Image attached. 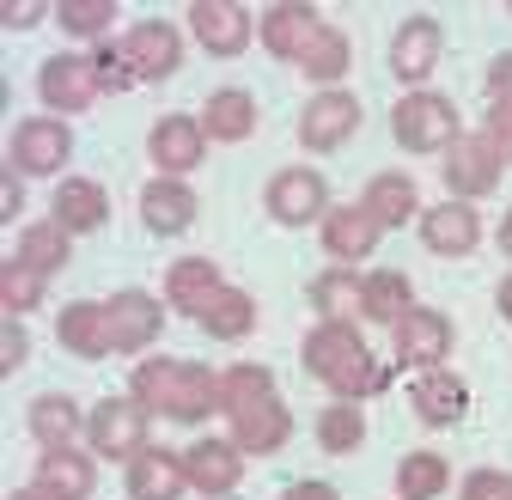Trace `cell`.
Wrapping results in <instances>:
<instances>
[{
    "mask_svg": "<svg viewBox=\"0 0 512 500\" xmlns=\"http://www.w3.org/2000/svg\"><path fill=\"white\" fill-rule=\"evenodd\" d=\"M128 397H141L165 421H189V427H196V421L220 415V372L202 366V360H171V354H159V360H141L135 366Z\"/></svg>",
    "mask_w": 512,
    "mask_h": 500,
    "instance_id": "6da1fadb",
    "label": "cell"
},
{
    "mask_svg": "<svg viewBox=\"0 0 512 500\" xmlns=\"http://www.w3.org/2000/svg\"><path fill=\"white\" fill-rule=\"evenodd\" d=\"M391 135H397V147L403 153H415V159H427V153H452V141H464V116H458V104L445 98V92H403L397 98V110H391Z\"/></svg>",
    "mask_w": 512,
    "mask_h": 500,
    "instance_id": "7a4b0ae2",
    "label": "cell"
},
{
    "mask_svg": "<svg viewBox=\"0 0 512 500\" xmlns=\"http://www.w3.org/2000/svg\"><path fill=\"white\" fill-rule=\"evenodd\" d=\"M153 409L141 397H104L86 409V452L98 458H116V464H135L153 440Z\"/></svg>",
    "mask_w": 512,
    "mask_h": 500,
    "instance_id": "3957f363",
    "label": "cell"
},
{
    "mask_svg": "<svg viewBox=\"0 0 512 500\" xmlns=\"http://www.w3.org/2000/svg\"><path fill=\"white\" fill-rule=\"evenodd\" d=\"M263 208L275 226L299 232V226H324V214L336 208L330 202V177L324 171H311V165H281L269 177V190H263Z\"/></svg>",
    "mask_w": 512,
    "mask_h": 500,
    "instance_id": "277c9868",
    "label": "cell"
},
{
    "mask_svg": "<svg viewBox=\"0 0 512 500\" xmlns=\"http://www.w3.org/2000/svg\"><path fill=\"white\" fill-rule=\"evenodd\" d=\"M37 98H43V110H49V116H61V122H68V116H86V110L104 98L92 55L61 49V55L37 61Z\"/></svg>",
    "mask_w": 512,
    "mask_h": 500,
    "instance_id": "5b68a950",
    "label": "cell"
},
{
    "mask_svg": "<svg viewBox=\"0 0 512 500\" xmlns=\"http://www.w3.org/2000/svg\"><path fill=\"white\" fill-rule=\"evenodd\" d=\"M74 159V129L61 116H25L7 141V171L19 177H55Z\"/></svg>",
    "mask_w": 512,
    "mask_h": 500,
    "instance_id": "8992f818",
    "label": "cell"
},
{
    "mask_svg": "<svg viewBox=\"0 0 512 500\" xmlns=\"http://www.w3.org/2000/svg\"><path fill=\"white\" fill-rule=\"evenodd\" d=\"M110 311V348L128 360V354H147L159 336H165V299L147 293V287H122L104 299Z\"/></svg>",
    "mask_w": 512,
    "mask_h": 500,
    "instance_id": "52a82bcc",
    "label": "cell"
},
{
    "mask_svg": "<svg viewBox=\"0 0 512 500\" xmlns=\"http://www.w3.org/2000/svg\"><path fill=\"white\" fill-rule=\"evenodd\" d=\"M452 348H458V330H452V318H445V311H433V305H415L409 318L391 330V354H397V366H409V372L445 366V360H452Z\"/></svg>",
    "mask_w": 512,
    "mask_h": 500,
    "instance_id": "ba28073f",
    "label": "cell"
},
{
    "mask_svg": "<svg viewBox=\"0 0 512 500\" xmlns=\"http://www.w3.org/2000/svg\"><path fill=\"white\" fill-rule=\"evenodd\" d=\"M360 116H366V110H360L354 92H342V86H336V92H317V98L299 110V147H305V153H342V147L360 135Z\"/></svg>",
    "mask_w": 512,
    "mask_h": 500,
    "instance_id": "9c48e42d",
    "label": "cell"
},
{
    "mask_svg": "<svg viewBox=\"0 0 512 500\" xmlns=\"http://www.w3.org/2000/svg\"><path fill=\"white\" fill-rule=\"evenodd\" d=\"M226 421H232L226 440H232L244 458H275V452L293 440V409L281 403V391H269V397H256V403L232 409Z\"/></svg>",
    "mask_w": 512,
    "mask_h": 500,
    "instance_id": "30bf717a",
    "label": "cell"
},
{
    "mask_svg": "<svg viewBox=\"0 0 512 500\" xmlns=\"http://www.w3.org/2000/svg\"><path fill=\"white\" fill-rule=\"evenodd\" d=\"M189 31H196V43L214 61H238L256 37V13L238 7V0H196V7H189Z\"/></svg>",
    "mask_w": 512,
    "mask_h": 500,
    "instance_id": "8fae6325",
    "label": "cell"
},
{
    "mask_svg": "<svg viewBox=\"0 0 512 500\" xmlns=\"http://www.w3.org/2000/svg\"><path fill=\"white\" fill-rule=\"evenodd\" d=\"M500 153L482 141V135H464V141H452V153H445V165H439V177H445V190H452V202H482V196H494L500 190Z\"/></svg>",
    "mask_w": 512,
    "mask_h": 500,
    "instance_id": "7c38bea8",
    "label": "cell"
},
{
    "mask_svg": "<svg viewBox=\"0 0 512 500\" xmlns=\"http://www.w3.org/2000/svg\"><path fill=\"white\" fill-rule=\"evenodd\" d=\"M116 43H122V55H128V61H135L141 86L171 80V74L183 68V31H177L171 19H141V25H128Z\"/></svg>",
    "mask_w": 512,
    "mask_h": 500,
    "instance_id": "4fadbf2b",
    "label": "cell"
},
{
    "mask_svg": "<svg viewBox=\"0 0 512 500\" xmlns=\"http://www.w3.org/2000/svg\"><path fill=\"white\" fill-rule=\"evenodd\" d=\"M439 49H445L439 19H433V13H409V19L391 31V74H397V86L421 92V80L439 68Z\"/></svg>",
    "mask_w": 512,
    "mask_h": 500,
    "instance_id": "5bb4252c",
    "label": "cell"
},
{
    "mask_svg": "<svg viewBox=\"0 0 512 500\" xmlns=\"http://www.w3.org/2000/svg\"><path fill=\"white\" fill-rule=\"evenodd\" d=\"M147 159L159 165V177H189L208 159V135H202V116H159L147 129Z\"/></svg>",
    "mask_w": 512,
    "mask_h": 500,
    "instance_id": "9a60e30c",
    "label": "cell"
},
{
    "mask_svg": "<svg viewBox=\"0 0 512 500\" xmlns=\"http://www.w3.org/2000/svg\"><path fill=\"white\" fill-rule=\"evenodd\" d=\"M256 37H263V49L275 61H305V49L324 37V19H317V7H305V0H275V7L256 19Z\"/></svg>",
    "mask_w": 512,
    "mask_h": 500,
    "instance_id": "2e32d148",
    "label": "cell"
},
{
    "mask_svg": "<svg viewBox=\"0 0 512 500\" xmlns=\"http://www.w3.org/2000/svg\"><path fill=\"white\" fill-rule=\"evenodd\" d=\"M409 409L427 427H458L470 415V385L458 379L452 366H433V372H409Z\"/></svg>",
    "mask_w": 512,
    "mask_h": 500,
    "instance_id": "e0dca14e",
    "label": "cell"
},
{
    "mask_svg": "<svg viewBox=\"0 0 512 500\" xmlns=\"http://www.w3.org/2000/svg\"><path fill=\"white\" fill-rule=\"evenodd\" d=\"M183 476H189V488H196L202 500H226L238 482H244V452L232 446V440H196L183 452Z\"/></svg>",
    "mask_w": 512,
    "mask_h": 500,
    "instance_id": "ac0fdd59",
    "label": "cell"
},
{
    "mask_svg": "<svg viewBox=\"0 0 512 500\" xmlns=\"http://www.w3.org/2000/svg\"><path fill=\"white\" fill-rule=\"evenodd\" d=\"M55 342L68 348L74 360H110V311L98 299H68L55 311Z\"/></svg>",
    "mask_w": 512,
    "mask_h": 500,
    "instance_id": "d6986e66",
    "label": "cell"
},
{
    "mask_svg": "<svg viewBox=\"0 0 512 500\" xmlns=\"http://www.w3.org/2000/svg\"><path fill=\"white\" fill-rule=\"evenodd\" d=\"M317 232H324V250H330V263H336V269H360L372 250H378V238H384V232H378V220H372L360 202L330 208Z\"/></svg>",
    "mask_w": 512,
    "mask_h": 500,
    "instance_id": "ffe728a7",
    "label": "cell"
},
{
    "mask_svg": "<svg viewBox=\"0 0 512 500\" xmlns=\"http://www.w3.org/2000/svg\"><path fill=\"white\" fill-rule=\"evenodd\" d=\"M421 244L433 257H470L482 244V214L470 202H439V208H421Z\"/></svg>",
    "mask_w": 512,
    "mask_h": 500,
    "instance_id": "44dd1931",
    "label": "cell"
},
{
    "mask_svg": "<svg viewBox=\"0 0 512 500\" xmlns=\"http://www.w3.org/2000/svg\"><path fill=\"white\" fill-rule=\"evenodd\" d=\"M37 488L55 500H92L98 494V452L80 446H49L37 458Z\"/></svg>",
    "mask_w": 512,
    "mask_h": 500,
    "instance_id": "7402d4cb",
    "label": "cell"
},
{
    "mask_svg": "<svg viewBox=\"0 0 512 500\" xmlns=\"http://www.w3.org/2000/svg\"><path fill=\"white\" fill-rule=\"evenodd\" d=\"M49 220L61 232L86 238V232H98L110 220V190H104V183H92V177H61L55 183V202H49Z\"/></svg>",
    "mask_w": 512,
    "mask_h": 500,
    "instance_id": "603a6c76",
    "label": "cell"
},
{
    "mask_svg": "<svg viewBox=\"0 0 512 500\" xmlns=\"http://www.w3.org/2000/svg\"><path fill=\"white\" fill-rule=\"evenodd\" d=\"M196 214H202V202H196V190H189L183 177H153L147 190H141V220L159 238L189 232V226H196Z\"/></svg>",
    "mask_w": 512,
    "mask_h": 500,
    "instance_id": "cb8c5ba5",
    "label": "cell"
},
{
    "mask_svg": "<svg viewBox=\"0 0 512 500\" xmlns=\"http://www.w3.org/2000/svg\"><path fill=\"white\" fill-rule=\"evenodd\" d=\"M122 482H128V500H183L189 494L183 452H165V446H147L135 464L122 470Z\"/></svg>",
    "mask_w": 512,
    "mask_h": 500,
    "instance_id": "d4e9b609",
    "label": "cell"
},
{
    "mask_svg": "<svg viewBox=\"0 0 512 500\" xmlns=\"http://www.w3.org/2000/svg\"><path fill=\"white\" fill-rule=\"evenodd\" d=\"M360 208H366V214L378 220V232L415 226V214H421L415 177H409V171H378V177H366V196H360Z\"/></svg>",
    "mask_w": 512,
    "mask_h": 500,
    "instance_id": "484cf974",
    "label": "cell"
},
{
    "mask_svg": "<svg viewBox=\"0 0 512 500\" xmlns=\"http://www.w3.org/2000/svg\"><path fill=\"white\" fill-rule=\"evenodd\" d=\"M202 135H208V147H214V141H220V147L250 141V135H256V98H250L244 86L208 92V104H202Z\"/></svg>",
    "mask_w": 512,
    "mask_h": 500,
    "instance_id": "4316f807",
    "label": "cell"
},
{
    "mask_svg": "<svg viewBox=\"0 0 512 500\" xmlns=\"http://www.w3.org/2000/svg\"><path fill=\"white\" fill-rule=\"evenodd\" d=\"M25 427H31V440L49 452V446H80V433H86V409L74 397H61V391H43L31 397L25 409Z\"/></svg>",
    "mask_w": 512,
    "mask_h": 500,
    "instance_id": "83f0119b",
    "label": "cell"
},
{
    "mask_svg": "<svg viewBox=\"0 0 512 500\" xmlns=\"http://www.w3.org/2000/svg\"><path fill=\"white\" fill-rule=\"evenodd\" d=\"M354 354H366V342H360L354 324H311V336H305V348H299V360H305V372H311L317 385H330Z\"/></svg>",
    "mask_w": 512,
    "mask_h": 500,
    "instance_id": "f1b7e54d",
    "label": "cell"
},
{
    "mask_svg": "<svg viewBox=\"0 0 512 500\" xmlns=\"http://www.w3.org/2000/svg\"><path fill=\"white\" fill-rule=\"evenodd\" d=\"M220 287H226V281H220V263H208V257L165 263V305H171V311H189V318H202L208 299H214Z\"/></svg>",
    "mask_w": 512,
    "mask_h": 500,
    "instance_id": "f546056e",
    "label": "cell"
},
{
    "mask_svg": "<svg viewBox=\"0 0 512 500\" xmlns=\"http://www.w3.org/2000/svg\"><path fill=\"white\" fill-rule=\"evenodd\" d=\"M415 311V287L403 269H366V287H360V318L366 324H403Z\"/></svg>",
    "mask_w": 512,
    "mask_h": 500,
    "instance_id": "4dcf8cb0",
    "label": "cell"
},
{
    "mask_svg": "<svg viewBox=\"0 0 512 500\" xmlns=\"http://www.w3.org/2000/svg\"><path fill=\"white\" fill-rule=\"evenodd\" d=\"M360 287H366V275L360 269H324L311 287H305V299H311V311H317V324H354L360 318Z\"/></svg>",
    "mask_w": 512,
    "mask_h": 500,
    "instance_id": "1f68e13d",
    "label": "cell"
},
{
    "mask_svg": "<svg viewBox=\"0 0 512 500\" xmlns=\"http://www.w3.org/2000/svg\"><path fill=\"white\" fill-rule=\"evenodd\" d=\"M19 263H31L37 275H61L74 263V232H61L55 220H31L25 232H19V250H13Z\"/></svg>",
    "mask_w": 512,
    "mask_h": 500,
    "instance_id": "d6a6232c",
    "label": "cell"
},
{
    "mask_svg": "<svg viewBox=\"0 0 512 500\" xmlns=\"http://www.w3.org/2000/svg\"><path fill=\"white\" fill-rule=\"evenodd\" d=\"M348 68H354V43H348V31H336V25H324V37H317V43L305 49V61H299V74H305L317 92H336Z\"/></svg>",
    "mask_w": 512,
    "mask_h": 500,
    "instance_id": "836d02e7",
    "label": "cell"
},
{
    "mask_svg": "<svg viewBox=\"0 0 512 500\" xmlns=\"http://www.w3.org/2000/svg\"><path fill=\"white\" fill-rule=\"evenodd\" d=\"M214 342H244L250 330H256V299L244 293V287H220L214 299H208V311L196 318Z\"/></svg>",
    "mask_w": 512,
    "mask_h": 500,
    "instance_id": "e575fe53",
    "label": "cell"
},
{
    "mask_svg": "<svg viewBox=\"0 0 512 500\" xmlns=\"http://www.w3.org/2000/svg\"><path fill=\"white\" fill-rule=\"evenodd\" d=\"M384 385H391V360H378V354L366 348V354H354V360L336 372V379H330L324 391H330L336 403H372Z\"/></svg>",
    "mask_w": 512,
    "mask_h": 500,
    "instance_id": "d590c367",
    "label": "cell"
},
{
    "mask_svg": "<svg viewBox=\"0 0 512 500\" xmlns=\"http://www.w3.org/2000/svg\"><path fill=\"white\" fill-rule=\"evenodd\" d=\"M317 446H324L330 458H348L366 446V409L360 403H330L317 409Z\"/></svg>",
    "mask_w": 512,
    "mask_h": 500,
    "instance_id": "8d00e7d4",
    "label": "cell"
},
{
    "mask_svg": "<svg viewBox=\"0 0 512 500\" xmlns=\"http://www.w3.org/2000/svg\"><path fill=\"white\" fill-rule=\"evenodd\" d=\"M445 488H452V464L439 452H409L397 464V500H439Z\"/></svg>",
    "mask_w": 512,
    "mask_h": 500,
    "instance_id": "74e56055",
    "label": "cell"
},
{
    "mask_svg": "<svg viewBox=\"0 0 512 500\" xmlns=\"http://www.w3.org/2000/svg\"><path fill=\"white\" fill-rule=\"evenodd\" d=\"M43 287H49V275H37L31 263H19V257L0 263V311H7V318L37 311V305H43Z\"/></svg>",
    "mask_w": 512,
    "mask_h": 500,
    "instance_id": "f35d334b",
    "label": "cell"
},
{
    "mask_svg": "<svg viewBox=\"0 0 512 500\" xmlns=\"http://www.w3.org/2000/svg\"><path fill=\"white\" fill-rule=\"evenodd\" d=\"M269 391H275V372L256 366V360H238V366L220 372V409H226V415L244 409V403H256V397H269Z\"/></svg>",
    "mask_w": 512,
    "mask_h": 500,
    "instance_id": "ab89813d",
    "label": "cell"
},
{
    "mask_svg": "<svg viewBox=\"0 0 512 500\" xmlns=\"http://www.w3.org/2000/svg\"><path fill=\"white\" fill-rule=\"evenodd\" d=\"M110 19H122L116 0H61V7H55V25L68 37H104Z\"/></svg>",
    "mask_w": 512,
    "mask_h": 500,
    "instance_id": "60d3db41",
    "label": "cell"
},
{
    "mask_svg": "<svg viewBox=\"0 0 512 500\" xmlns=\"http://www.w3.org/2000/svg\"><path fill=\"white\" fill-rule=\"evenodd\" d=\"M92 68H98L104 98H122V92H135V86H141V74H135V61L122 55V43H98V49H92Z\"/></svg>",
    "mask_w": 512,
    "mask_h": 500,
    "instance_id": "b9f144b4",
    "label": "cell"
},
{
    "mask_svg": "<svg viewBox=\"0 0 512 500\" xmlns=\"http://www.w3.org/2000/svg\"><path fill=\"white\" fill-rule=\"evenodd\" d=\"M31 360V336H25V318H0V379H13V372Z\"/></svg>",
    "mask_w": 512,
    "mask_h": 500,
    "instance_id": "7bdbcfd3",
    "label": "cell"
},
{
    "mask_svg": "<svg viewBox=\"0 0 512 500\" xmlns=\"http://www.w3.org/2000/svg\"><path fill=\"white\" fill-rule=\"evenodd\" d=\"M476 135L500 153V165H512V110H506V104H488V122H482Z\"/></svg>",
    "mask_w": 512,
    "mask_h": 500,
    "instance_id": "ee69618b",
    "label": "cell"
},
{
    "mask_svg": "<svg viewBox=\"0 0 512 500\" xmlns=\"http://www.w3.org/2000/svg\"><path fill=\"white\" fill-rule=\"evenodd\" d=\"M488 104H506L512 110V49L494 55V68H488Z\"/></svg>",
    "mask_w": 512,
    "mask_h": 500,
    "instance_id": "f6af8a7d",
    "label": "cell"
},
{
    "mask_svg": "<svg viewBox=\"0 0 512 500\" xmlns=\"http://www.w3.org/2000/svg\"><path fill=\"white\" fill-rule=\"evenodd\" d=\"M500 488H506V476H500V470H470L458 500H500Z\"/></svg>",
    "mask_w": 512,
    "mask_h": 500,
    "instance_id": "bcb514c9",
    "label": "cell"
},
{
    "mask_svg": "<svg viewBox=\"0 0 512 500\" xmlns=\"http://www.w3.org/2000/svg\"><path fill=\"white\" fill-rule=\"evenodd\" d=\"M37 19H43L37 0H7V7H0V25H7V31H31Z\"/></svg>",
    "mask_w": 512,
    "mask_h": 500,
    "instance_id": "7dc6e473",
    "label": "cell"
},
{
    "mask_svg": "<svg viewBox=\"0 0 512 500\" xmlns=\"http://www.w3.org/2000/svg\"><path fill=\"white\" fill-rule=\"evenodd\" d=\"M281 500H342L330 482H293V488H281Z\"/></svg>",
    "mask_w": 512,
    "mask_h": 500,
    "instance_id": "c3c4849f",
    "label": "cell"
},
{
    "mask_svg": "<svg viewBox=\"0 0 512 500\" xmlns=\"http://www.w3.org/2000/svg\"><path fill=\"white\" fill-rule=\"evenodd\" d=\"M0 220H19V171L0 177Z\"/></svg>",
    "mask_w": 512,
    "mask_h": 500,
    "instance_id": "681fc988",
    "label": "cell"
},
{
    "mask_svg": "<svg viewBox=\"0 0 512 500\" xmlns=\"http://www.w3.org/2000/svg\"><path fill=\"white\" fill-rule=\"evenodd\" d=\"M494 244H500V257H506V263H512V208H506V214H500V232H494Z\"/></svg>",
    "mask_w": 512,
    "mask_h": 500,
    "instance_id": "f907efd6",
    "label": "cell"
},
{
    "mask_svg": "<svg viewBox=\"0 0 512 500\" xmlns=\"http://www.w3.org/2000/svg\"><path fill=\"white\" fill-rule=\"evenodd\" d=\"M494 305H500V318H506V324H512V275H506V281H500V293H494Z\"/></svg>",
    "mask_w": 512,
    "mask_h": 500,
    "instance_id": "816d5d0a",
    "label": "cell"
},
{
    "mask_svg": "<svg viewBox=\"0 0 512 500\" xmlns=\"http://www.w3.org/2000/svg\"><path fill=\"white\" fill-rule=\"evenodd\" d=\"M7 500H55V494H43V488H37V482H31V488H13V494H7Z\"/></svg>",
    "mask_w": 512,
    "mask_h": 500,
    "instance_id": "f5cc1de1",
    "label": "cell"
},
{
    "mask_svg": "<svg viewBox=\"0 0 512 500\" xmlns=\"http://www.w3.org/2000/svg\"><path fill=\"white\" fill-rule=\"evenodd\" d=\"M500 500H512V476H506V488H500Z\"/></svg>",
    "mask_w": 512,
    "mask_h": 500,
    "instance_id": "db71d44e",
    "label": "cell"
},
{
    "mask_svg": "<svg viewBox=\"0 0 512 500\" xmlns=\"http://www.w3.org/2000/svg\"><path fill=\"white\" fill-rule=\"evenodd\" d=\"M506 13H512V0H506Z\"/></svg>",
    "mask_w": 512,
    "mask_h": 500,
    "instance_id": "11a10c76",
    "label": "cell"
},
{
    "mask_svg": "<svg viewBox=\"0 0 512 500\" xmlns=\"http://www.w3.org/2000/svg\"><path fill=\"white\" fill-rule=\"evenodd\" d=\"M226 500H232V494H226Z\"/></svg>",
    "mask_w": 512,
    "mask_h": 500,
    "instance_id": "9f6ffc18",
    "label": "cell"
}]
</instances>
